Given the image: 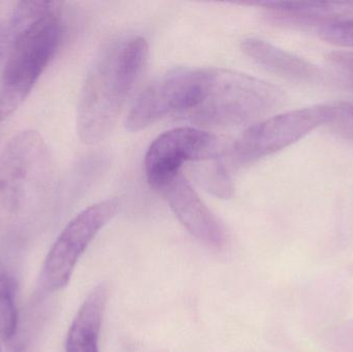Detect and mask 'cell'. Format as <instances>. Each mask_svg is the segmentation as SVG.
Here are the masks:
<instances>
[{
  "instance_id": "obj_4",
  "label": "cell",
  "mask_w": 353,
  "mask_h": 352,
  "mask_svg": "<svg viewBox=\"0 0 353 352\" xmlns=\"http://www.w3.org/2000/svg\"><path fill=\"white\" fill-rule=\"evenodd\" d=\"M284 101L283 91L267 81L225 68H203L199 99L186 115L203 127H230L255 121Z\"/></svg>"
},
{
  "instance_id": "obj_5",
  "label": "cell",
  "mask_w": 353,
  "mask_h": 352,
  "mask_svg": "<svg viewBox=\"0 0 353 352\" xmlns=\"http://www.w3.org/2000/svg\"><path fill=\"white\" fill-rule=\"evenodd\" d=\"M331 116L329 103L285 112L253 124L230 147V163L234 167H243L275 154L315 128L329 124Z\"/></svg>"
},
{
  "instance_id": "obj_16",
  "label": "cell",
  "mask_w": 353,
  "mask_h": 352,
  "mask_svg": "<svg viewBox=\"0 0 353 352\" xmlns=\"http://www.w3.org/2000/svg\"><path fill=\"white\" fill-rule=\"evenodd\" d=\"M329 125L344 138L353 141V99L333 101Z\"/></svg>"
},
{
  "instance_id": "obj_1",
  "label": "cell",
  "mask_w": 353,
  "mask_h": 352,
  "mask_svg": "<svg viewBox=\"0 0 353 352\" xmlns=\"http://www.w3.org/2000/svg\"><path fill=\"white\" fill-rule=\"evenodd\" d=\"M148 53V43L141 37L113 39L99 50L79 97L77 132L83 143L97 144L113 130Z\"/></svg>"
},
{
  "instance_id": "obj_17",
  "label": "cell",
  "mask_w": 353,
  "mask_h": 352,
  "mask_svg": "<svg viewBox=\"0 0 353 352\" xmlns=\"http://www.w3.org/2000/svg\"><path fill=\"white\" fill-rule=\"evenodd\" d=\"M330 60L344 72L353 74V51H337L329 55Z\"/></svg>"
},
{
  "instance_id": "obj_3",
  "label": "cell",
  "mask_w": 353,
  "mask_h": 352,
  "mask_svg": "<svg viewBox=\"0 0 353 352\" xmlns=\"http://www.w3.org/2000/svg\"><path fill=\"white\" fill-rule=\"evenodd\" d=\"M55 191V171L43 136L14 134L0 155V229L14 231L41 216Z\"/></svg>"
},
{
  "instance_id": "obj_10",
  "label": "cell",
  "mask_w": 353,
  "mask_h": 352,
  "mask_svg": "<svg viewBox=\"0 0 353 352\" xmlns=\"http://www.w3.org/2000/svg\"><path fill=\"white\" fill-rule=\"evenodd\" d=\"M252 4L261 8L270 23L296 28H319L327 23L353 17V2L265 1Z\"/></svg>"
},
{
  "instance_id": "obj_11",
  "label": "cell",
  "mask_w": 353,
  "mask_h": 352,
  "mask_svg": "<svg viewBox=\"0 0 353 352\" xmlns=\"http://www.w3.org/2000/svg\"><path fill=\"white\" fill-rule=\"evenodd\" d=\"M241 48L253 61L280 78L299 83L323 80V72L315 64L269 41L249 37Z\"/></svg>"
},
{
  "instance_id": "obj_6",
  "label": "cell",
  "mask_w": 353,
  "mask_h": 352,
  "mask_svg": "<svg viewBox=\"0 0 353 352\" xmlns=\"http://www.w3.org/2000/svg\"><path fill=\"white\" fill-rule=\"evenodd\" d=\"M117 200L97 203L70 221L49 250L41 273V285L53 293L65 287L85 250L101 229L117 214Z\"/></svg>"
},
{
  "instance_id": "obj_2",
  "label": "cell",
  "mask_w": 353,
  "mask_h": 352,
  "mask_svg": "<svg viewBox=\"0 0 353 352\" xmlns=\"http://www.w3.org/2000/svg\"><path fill=\"white\" fill-rule=\"evenodd\" d=\"M60 1L17 2L0 78V123L18 110L55 55L63 34Z\"/></svg>"
},
{
  "instance_id": "obj_7",
  "label": "cell",
  "mask_w": 353,
  "mask_h": 352,
  "mask_svg": "<svg viewBox=\"0 0 353 352\" xmlns=\"http://www.w3.org/2000/svg\"><path fill=\"white\" fill-rule=\"evenodd\" d=\"M217 136L197 127H176L157 136L145 155L149 184L159 191L181 173L184 163L222 157Z\"/></svg>"
},
{
  "instance_id": "obj_12",
  "label": "cell",
  "mask_w": 353,
  "mask_h": 352,
  "mask_svg": "<svg viewBox=\"0 0 353 352\" xmlns=\"http://www.w3.org/2000/svg\"><path fill=\"white\" fill-rule=\"evenodd\" d=\"M109 289L105 283L91 291L77 313L66 338V352H99V338Z\"/></svg>"
},
{
  "instance_id": "obj_18",
  "label": "cell",
  "mask_w": 353,
  "mask_h": 352,
  "mask_svg": "<svg viewBox=\"0 0 353 352\" xmlns=\"http://www.w3.org/2000/svg\"><path fill=\"white\" fill-rule=\"evenodd\" d=\"M12 352H25V349H24V347H23V345L17 344V345H14V349H12Z\"/></svg>"
},
{
  "instance_id": "obj_9",
  "label": "cell",
  "mask_w": 353,
  "mask_h": 352,
  "mask_svg": "<svg viewBox=\"0 0 353 352\" xmlns=\"http://www.w3.org/2000/svg\"><path fill=\"white\" fill-rule=\"evenodd\" d=\"M183 227L209 247L221 249L226 234L217 217L208 208L182 173L159 190Z\"/></svg>"
},
{
  "instance_id": "obj_13",
  "label": "cell",
  "mask_w": 353,
  "mask_h": 352,
  "mask_svg": "<svg viewBox=\"0 0 353 352\" xmlns=\"http://www.w3.org/2000/svg\"><path fill=\"white\" fill-rule=\"evenodd\" d=\"M18 284L16 279L6 270H0V337L10 340L18 326L17 308Z\"/></svg>"
},
{
  "instance_id": "obj_8",
  "label": "cell",
  "mask_w": 353,
  "mask_h": 352,
  "mask_svg": "<svg viewBox=\"0 0 353 352\" xmlns=\"http://www.w3.org/2000/svg\"><path fill=\"white\" fill-rule=\"evenodd\" d=\"M203 70H178L147 87L134 101L126 127L139 132L171 114H186L194 107L203 82Z\"/></svg>"
},
{
  "instance_id": "obj_19",
  "label": "cell",
  "mask_w": 353,
  "mask_h": 352,
  "mask_svg": "<svg viewBox=\"0 0 353 352\" xmlns=\"http://www.w3.org/2000/svg\"><path fill=\"white\" fill-rule=\"evenodd\" d=\"M0 352H1V349H0Z\"/></svg>"
},
{
  "instance_id": "obj_14",
  "label": "cell",
  "mask_w": 353,
  "mask_h": 352,
  "mask_svg": "<svg viewBox=\"0 0 353 352\" xmlns=\"http://www.w3.org/2000/svg\"><path fill=\"white\" fill-rule=\"evenodd\" d=\"M201 163L203 167L199 171V175L205 187L222 200L232 198L234 187L222 157Z\"/></svg>"
},
{
  "instance_id": "obj_15",
  "label": "cell",
  "mask_w": 353,
  "mask_h": 352,
  "mask_svg": "<svg viewBox=\"0 0 353 352\" xmlns=\"http://www.w3.org/2000/svg\"><path fill=\"white\" fill-rule=\"evenodd\" d=\"M319 33L332 45L353 48V17L327 23L319 27Z\"/></svg>"
}]
</instances>
